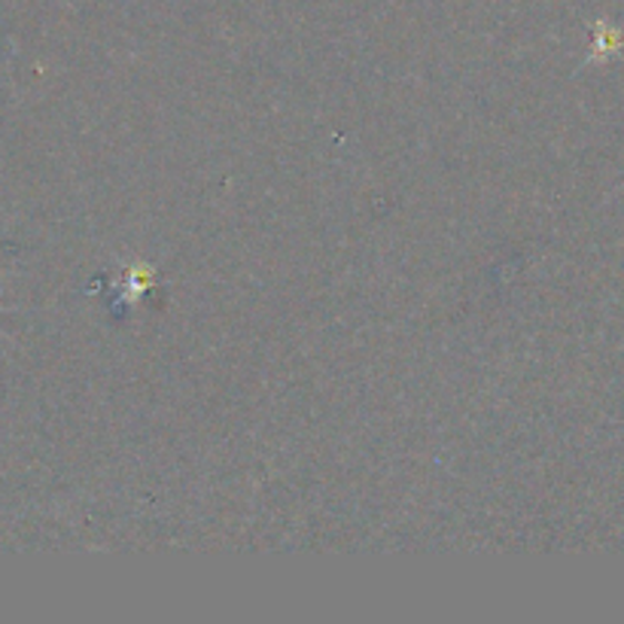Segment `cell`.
I'll return each instance as SVG.
<instances>
[{
    "instance_id": "obj_2",
    "label": "cell",
    "mask_w": 624,
    "mask_h": 624,
    "mask_svg": "<svg viewBox=\"0 0 624 624\" xmlns=\"http://www.w3.org/2000/svg\"><path fill=\"white\" fill-rule=\"evenodd\" d=\"M622 49V34H618V28L606 22H597L594 24V49H591L588 61H597V59H610Z\"/></svg>"
},
{
    "instance_id": "obj_1",
    "label": "cell",
    "mask_w": 624,
    "mask_h": 624,
    "mask_svg": "<svg viewBox=\"0 0 624 624\" xmlns=\"http://www.w3.org/2000/svg\"><path fill=\"white\" fill-rule=\"evenodd\" d=\"M155 278H159V271H155L153 262H143V260L134 262V265L125 269L122 281H119L117 299L125 308H134L138 302H143V295L153 290Z\"/></svg>"
}]
</instances>
